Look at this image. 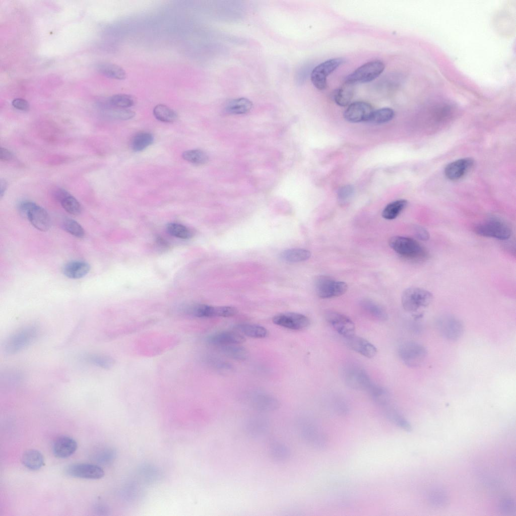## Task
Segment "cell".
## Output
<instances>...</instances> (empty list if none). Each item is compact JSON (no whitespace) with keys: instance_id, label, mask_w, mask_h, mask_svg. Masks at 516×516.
<instances>
[{"instance_id":"1","label":"cell","mask_w":516,"mask_h":516,"mask_svg":"<svg viewBox=\"0 0 516 516\" xmlns=\"http://www.w3.org/2000/svg\"><path fill=\"white\" fill-rule=\"evenodd\" d=\"M39 328L35 325L26 326L10 336L5 342L4 351L8 355L15 354L30 345L37 338Z\"/></svg>"},{"instance_id":"2","label":"cell","mask_w":516,"mask_h":516,"mask_svg":"<svg viewBox=\"0 0 516 516\" xmlns=\"http://www.w3.org/2000/svg\"><path fill=\"white\" fill-rule=\"evenodd\" d=\"M390 247L403 257L420 260L426 256L424 248L415 239L402 236H394L390 239Z\"/></svg>"},{"instance_id":"3","label":"cell","mask_w":516,"mask_h":516,"mask_svg":"<svg viewBox=\"0 0 516 516\" xmlns=\"http://www.w3.org/2000/svg\"><path fill=\"white\" fill-rule=\"evenodd\" d=\"M432 294L428 291L418 287H409L403 292L401 302L404 309L415 312L427 306L432 301Z\"/></svg>"},{"instance_id":"4","label":"cell","mask_w":516,"mask_h":516,"mask_svg":"<svg viewBox=\"0 0 516 516\" xmlns=\"http://www.w3.org/2000/svg\"><path fill=\"white\" fill-rule=\"evenodd\" d=\"M384 68V63L379 60L368 61L348 75L344 82L353 85L370 82L377 78Z\"/></svg>"},{"instance_id":"5","label":"cell","mask_w":516,"mask_h":516,"mask_svg":"<svg viewBox=\"0 0 516 516\" xmlns=\"http://www.w3.org/2000/svg\"><path fill=\"white\" fill-rule=\"evenodd\" d=\"M298 424L300 435L307 444L319 450L327 447V436L314 421L302 419L299 421Z\"/></svg>"},{"instance_id":"6","label":"cell","mask_w":516,"mask_h":516,"mask_svg":"<svg viewBox=\"0 0 516 516\" xmlns=\"http://www.w3.org/2000/svg\"><path fill=\"white\" fill-rule=\"evenodd\" d=\"M475 232L480 236L505 240L511 236V232L508 225L497 218H490L478 224L474 228Z\"/></svg>"},{"instance_id":"7","label":"cell","mask_w":516,"mask_h":516,"mask_svg":"<svg viewBox=\"0 0 516 516\" xmlns=\"http://www.w3.org/2000/svg\"><path fill=\"white\" fill-rule=\"evenodd\" d=\"M399 355L405 364L410 367H417L425 361L427 352L420 344L408 341L403 343L399 348Z\"/></svg>"},{"instance_id":"8","label":"cell","mask_w":516,"mask_h":516,"mask_svg":"<svg viewBox=\"0 0 516 516\" xmlns=\"http://www.w3.org/2000/svg\"><path fill=\"white\" fill-rule=\"evenodd\" d=\"M316 294L321 298H330L343 295L348 289L347 284L325 276H317L314 281Z\"/></svg>"},{"instance_id":"9","label":"cell","mask_w":516,"mask_h":516,"mask_svg":"<svg viewBox=\"0 0 516 516\" xmlns=\"http://www.w3.org/2000/svg\"><path fill=\"white\" fill-rule=\"evenodd\" d=\"M344 58L336 57L325 61L315 67L310 73V79L314 86L319 90L327 87V77L342 65Z\"/></svg>"},{"instance_id":"10","label":"cell","mask_w":516,"mask_h":516,"mask_svg":"<svg viewBox=\"0 0 516 516\" xmlns=\"http://www.w3.org/2000/svg\"><path fill=\"white\" fill-rule=\"evenodd\" d=\"M344 378L347 385L357 390L368 392L374 385L365 370L356 364H349L343 372Z\"/></svg>"},{"instance_id":"11","label":"cell","mask_w":516,"mask_h":516,"mask_svg":"<svg viewBox=\"0 0 516 516\" xmlns=\"http://www.w3.org/2000/svg\"><path fill=\"white\" fill-rule=\"evenodd\" d=\"M436 325L441 335L449 340H457L464 332L463 323L451 315H443L437 320Z\"/></svg>"},{"instance_id":"12","label":"cell","mask_w":516,"mask_h":516,"mask_svg":"<svg viewBox=\"0 0 516 516\" xmlns=\"http://www.w3.org/2000/svg\"><path fill=\"white\" fill-rule=\"evenodd\" d=\"M64 473L70 477L87 479H99L104 475L99 466L88 463L70 465L65 468Z\"/></svg>"},{"instance_id":"13","label":"cell","mask_w":516,"mask_h":516,"mask_svg":"<svg viewBox=\"0 0 516 516\" xmlns=\"http://www.w3.org/2000/svg\"><path fill=\"white\" fill-rule=\"evenodd\" d=\"M327 321L340 335L345 338L355 335V327L353 321L347 316L336 311H328L325 316Z\"/></svg>"},{"instance_id":"14","label":"cell","mask_w":516,"mask_h":516,"mask_svg":"<svg viewBox=\"0 0 516 516\" xmlns=\"http://www.w3.org/2000/svg\"><path fill=\"white\" fill-rule=\"evenodd\" d=\"M272 321L276 325L293 330L305 329L310 324L306 316L293 312L278 314L273 317Z\"/></svg>"},{"instance_id":"15","label":"cell","mask_w":516,"mask_h":516,"mask_svg":"<svg viewBox=\"0 0 516 516\" xmlns=\"http://www.w3.org/2000/svg\"><path fill=\"white\" fill-rule=\"evenodd\" d=\"M372 106L364 101L351 103L344 113V118L351 122L368 121L373 111Z\"/></svg>"},{"instance_id":"16","label":"cell","mask_w":516,"mask_h":516,"mask_svg":"<svg viewBox=\"0 0 516 516\" xmlns=\"http://www.w3.org/2000/svg\"><path fill=\"white\" fill-rule=\"evenodd\" d=\"M25 218L32 225L41 231H46L50 227L51 221L47 212L35 203L33 202Z\"/></svg>"},{"instance_id":"17","label":"cell","mask_w":516,"mask_h":516,"mask_svg":"<svg viewBox=\"0 0 516 516\" xmlns=\"http://www.w3.org/2000/svg\"><path fill=\"white\" fill-rule=\"evenodd\" d=\"M77 447V442L74 438L66 435L60 436L54 441L52 452L56 458L65 459L73 455Z\"/></svg>"},{"instance_id":"18","label":"cell","mask_w":516,"mask_h":516,"mask_svg":"<svg viewBox=\"0 0 516 516\" xmlns=\"http://www.w3.org/2000/svg\"><path fill=\"white\" fill-rule=\"evenodd\" d=\"M474 160L471 158L458 159L448 164L445 168L444 173L450 180H455L463 177L473 167Z\"/></svg>"},{"instance_id":"19","label":"cell","mask_w":516,"mask_h":516,"mask_svg":"<svg viewBox=\"0 0 516 516\" xmlns=\"http://www.w3.org/2000/svg\"><path fill=\"white\" fill-rule=\"evenodd\" d=\"M346 344L351 350L368 358L373 357L377 352L370 342L355 335L346 338Z\"/></svg>"},{"instance_id":"20","label":"cell","mask_w":516,"mask_h":516,"mask_svg":"<svg viewBox=\"0 0 516 516\" xmlns=\"http://www.w3.org/2000/svg\"><path fill=\"white\" fill-rule=\"evenodd\" d=\"M245 338L241 334L232 331L218 332L211 335L207 338L209 344L217 347L240 344L245 342Z\"/></svg>"},{"instance_id":"21","label":"cell","mask_w":516,"mask_h":516,"mask_svg":"<svg viewBox=\"0 0 516 516\" xmlns=\"http://www.w3.org/2000/svg\"><path fill=\"white\" fill-rule=\"evenodd\" d=\"M244 427L246 432L251 436L259 437L268 432L269 421L262 416H253L245 421Z\"/></svg>"},{"instance_id":"22","label":"cell","mask_w":516,"mask_h":516,"mask_svg":"<svg viewBox=\"0 0 516 516\" xmlns=\"http://www.w3.org/2000/svg\"><path fill=\"white\" fill-rule=\"evenodd\" d=\"M250 403L256 409L262 411H271L279 406L277 399L265 393H258L250 398Z\"/></svg>"},{"instance_id":"23","label":"cell","mask_w":516,"mask_h":516,"mask_svg":"<svg viewBox=\"0 0 516 516\" xmlns=\"http://www.w3.org/2000/svg\"><path fill=\"white\" fill-rule=\"evenodd\" d=\"M90 270V266L87 262L74 261L68 263L63 268V274L70 279H80L86 276Z\"/></svg>"},{"instance_id":"24","label":"cell","mask_w":516,"mask_h":516,"mask_svg":"<svg viewBox=\"0 0 516 516\" xmlns=\"http://www.w3.org/2000/svg\"><path fill=\"white\" fill-rule=\"evenodd\" d=\"M22 462L25 467L32 471L39 470L44 464L42 454L36 449L25 452L22 455Z\"/></svg>"},{"instance_id":"25","label":"cell","mask_w":516,"mask_h":516,"mask_svg":"<svg viewBox=\"0 0 516 516\" xmlns=\"http://www.w3.org/2000/svg\"><path fill=\"white\" fill-rule=\"evenodd\" d=\"M354 85L344 82L341 87L335 90L333 98L337 104L341 106L350 104L354 93Z\"/></svg>"},{"instance_id":"26","label":"cell","mask_w":516,"mask_h":516,"mask_svg":"<svg viewBox=\"0 0 516 516\" xmlns=\"http://www.w3.org/2000/svg\"><path fill=\"white\" fill-rule=\"evenodd\" d=\"M234 328L244 335L252 338H264L268 335V331L265 327L257 324L241 323L235 325Z\"/></svg>"},{"instance_id":"27","label":"cell","mask_w":516,"mask_h":516,"mask_svg":"<svg viewBox=\"0 0 516 516\" xmlns=\"http://www.w3.org/2000/svg\"><path fill=\"white\" fill-rule=\"evenodd\" d=\"M252 107V103L248 99L241 97L230 101L225 107V111L230 114H243L248 113Z\"/></svg>"},{"instance_id":"28","label":"cell","mask_w":516,"mask_h":516,"mask_svg":"<svg viewBox=\"0 0 516 516\" xmlns=\"http://www.w3.org/2000/svg\"><path fill=\"white\" fill-rule=\"evenodd\" d=\"M97 69L100 74L109 78L122 80L126 77L125 71L121 67L112 63L102 62Z\"/></svg>"},{"instance_id":"29","label":"cell","mask_w":516,"mask_h":516,"mask_svg":"<svg viewBox=\"0 0 516 516\" xmlns=\"http://www.w3.org/2000/svg\"><path fill=\"white\" fill-rule=\"evenodd\" d=\"M362 308L368 314L379 320H386L388 315L385 309L374 301L364 299L360 303Z\"/></svg>"},{"instance_id":"30","label":"cell","mask_w":516,"mask_h":516,"mask_svg":"<svg viewBox=\"0 0 516 516\" xmlns=\"http://www.w3.org/2000/svg\"><path fill=\"white\" fill-rule=\"evenodd\" d=\"M311 252L305 249L291 248L285 250L280 253V258L289 263H298L307 260Z\"/></svg>"},{"instance_id":"31","label":"cell","mask_w":516,"mask_h":516,"mask_svg":"<svg viewBox=\"0 0 516 516\" xmlns=\"http://www.w3.org/2000/svg\"><path fill=\"white\" fill-rule=\"evenodd\" d=\"M83 358L89 364L105 369L111 368L115 363L112 357L104 354H88L83 356Z\"/></svg>"},{"instance_id":"32","label":"cell","mask_w":516,"mask_h":516,"mask_svg":"<svg viewBox=\"0 0 516 516\" xmlns=\"http://www.w3.org/2000/svg\"><path fill=\"white\" fill-rule=\"evenodd\" d=\"M226 356L236 360L243 361L248 357L247 350L239 344H232L218 347Z\"/></svg>"},{"instance_id":"33","label":"cell","mask_w":516,"mask_h":516,"mask_svg":"<svg viewBox=\"0 0 516 516\" xmlns=\"http://www.w3.org/2000/svg\"><path fill=\"white\" fill-rule=\"evenodd\" d=\"M186 311L190 315L200 318L218 317V307L206 304H196L189 307Z\"/></svg>"},{"instance_id":"34","label":"cell","mask_w":516,"mask_h":516,"mask_svg":"<svg viewBox=\"0 0 516 516\" xmlns=\"http://www.w3.org/2000/svg\"><path fill=\"white\" fill-rule=\"evenodd\" d=\"M269 452L271 458L278 462L286 461L290 455L289 447L278 441H272L270 444Z\"/></svg>"},{"instance_id":"35","label":"cell","mask_w":516,"mask_h":516,"mask_svg":"<svg viewBox=\"0 0 516 516\" xmlns=\"http://www.w3.org/2000/svg\"><path fill=\"white\" fill-rule=\"evenodd\" d=\"M408 202L405 200H399L390 203L385 206L382 212V216L387 220L397 218L406 207Z\"/></svg>"},{"instance_id":"36","label":"cell","mask_w":516,"mask_h":516,"mask_svg":"<svg viewBox=\"0 0 516 516\" xmlns=\"http://www.w3.org/2000/svg\"><path fill=\"white\" fill-rule=\"evenodd\" d=\"M153 112L156 118L164 122H173L177 118V114L174 110L162 104L155 106Z\"/></svg>"},{"instance_id":"37","label":"cell","mask_w":516,"mask_h":516,"mask_svg":"<svg viewBox=\"0 0 516 516\" xmlns=\"http://www.w3.org/2000/svg\"><path fill=\"white\" fill-rule=\"evenodd\" d=\"M153 141L154 137L151 133H140L132 140L131 148L135 152L141 151L151 145Z\"/></svg>"},{"instance_id":"38","label":"cell","mask_w":516,"mask_h":516,"mask_svg":"<svg viewBox=\"0 0 516 516\" xmlns=\"http://www.w3.org/2000/svg\"><path fill=\"white\" fill-rule=\"evenodd\" d=\"M182 157L185 161L195 165H203L209 160L207 154L199 149L187 150L183 152Z\"/></svg>"},{"instance_id":"39","label":"cell","mask_w":516,"mask_h":516,"mask_svg":"<svg viewBox=\"0 0 516 516\" xmlns=\"http://www.w3.org/2000/svg\"><path fill=\"white\" fill-rule=\"evenodd\" d=\"M395 115L394 110L388 107L373 110L369 119V122L374 123H383L392 120Z\"/></svg>"},{"instance_id":"40","label":"cell","mask_w":516,"mask_h":516,"mask_svg":"<svg viewBox=\"0 0 516 516\" xmlns=\"http://www.w3.org/2000/svg\"><path fill=\"white\" fill-rule=\"evenodd\" d=\"M109 102L112 106L115 108L123 109L130 107L135 104L133 97L125 94H117L112 95L109 98Z\"/></svg>"},{"instance_id":"41","label":"cell","mask_w":516,"mask_h":516,"mask_svg":"<svg viewBox=\"0 0 516 516\" xmlns=\"http://www.w3.org/2000/svg\"><path fill=\"white\" fill-rule=\"evenodd\" d=\"M386 414L389 419L399 427L407 431L411 430L409 422L395 409L387 407Z\"/></svg>"},{"instance_id":"42","label":"cell","mask_w":516,"mask_h":516,"mask_svg":"<svg viewBox=\"0 0 516 516\" xmlns=\"http://www.w3.org/2000/svg\"><path fill=\"white\" fill-rule=\"evenodd\" d=\"M63 229L71 235L78 238H82L85 235L84 229L76 221L70 218H66L62 221Z\"/></svg>"},{"instance_id":"43","label":"cell","mask_w":516,"mask_h":516,"mask_svg":"<svg viewBox=\"0 0 516 516\" xmlns=\"http://www.w3.org/2000/svg\"><path fill=\"white\" fill-rule=\"evenodd\" d=\"M167 230L170 235L179 238L188 239L192 236L191 231L187 227L178 223L168 224Z\"/></svg>"},{"instance_id":"44","label":"cell","mask_w":516,"mask_h":516,"mask_svg":"<svg viewBox=\"0 0 516 516\" xmlns=\"http://www.w3.org/2000/svg\"><path fill=\"white\" fill-rule=\"evenodd\" d=\"M60 204L62 208L71 214L78 215L81 213L82 207L80 203L71 195L64 198Z\"/></svg>"},{"instance_id":"45","label":"cell","mask_w":516,"mask_h":516,"mask_svg":"<svg viewBox=\"0 0 516 516\" xmlns=\"http://www.w3.org/2000/svg\"><path fill=\"white\" fill-rule=\"evenodd\" d=\"M429 496L431 504L435 506L443 507L447 504L446 495L441 490H434L430 493Z\"/></svg>"},{"instance_id":"46","label":"cell","mask_w":516,"mask_h":516,"mask_svg":"<svg viewBox=\"0 0 516 516\" xmlns=\"http://www.w3.org/2000/svg\"><path fill=\"white\" fill-rule=\"evenodd\" d=\"M354 188L350 185L341 187L338 194V198L340 203L344 204L348 202L353 195Z\"/></svg>"},{"instance_id":"47","label":"cell","mask_w":516,"mask_h":516,"mask_svg":"<svg viewBox=\"0 0 516 516\" xmlns=\"http://www.w3.org/2000/svg\"><path fill=\"white\" fill-rule=\"evenodd\" d=\"M111 113L115 118L121 120H128L135 116V112L123 108H116L111 111Z\"/></svg>"},{"instance_id":"48","label":"cell","mask_w":516,"mask_h":516,"mask_svg":"<svg viewBox=\"0 0 516 516\" xmlns=\"http://www.w3.org/2000/svg\"><path fill=\"white\" fill-rule=\"evenodd\" d=\"M499 508L502 512L506 514H512L515 511L514 501L509 498L504 499L500 502Z\"/></svg>"},{"instance_id":"49","label":"cell","mask_w":516,"mask_h":516,"mask_svg":"<svg viewBox=\"0 0 516 516\" xmlns=\"http://www.w3.org/2000/svg\"><path fill=\"white\" fill-rule=\"evenodd\" d=\"M113 457V453L110 450H103L96 456V460L101 463H106L109 462Z\"/></svg>"},{"instance_id":"50","label":"cell","mask_w":516,"mask_h":516,"mask_svg":"<svg viewBox=\"0 0 516 516\" xmlns=\"http://www.w3.org/2000/svg\"><path fill=\"white\" fill-rule=\"evenodd\" d=\"M12 105L16 109L22 110L27 111L29 109V103L25 99L22 98H16L12 101Z\"/></svg>"},{"instance_id":"51","label":"cell","mask_w":516,"mask_h":516,"mask_svg":"<svg viewBox=\"0 0 516 516\" xmlns=\"http://www.w3.org/2000/svg\"><path fill=\"white\" fill-rule=\"evenodd\" d=\"M69 195L70 194L62 188H56L53 189L52 192V196L53 199L60 203Z\"/></svg>"},{"instance_id":"52","label":"cell","mask_w":516,"mask_h":516,"mask_svg":"<svg viewBox=\"0 0 516 516\" xmlns=\"http://www.w3.org/2000/svg\"><path fill=\"white\" fill-rule=\"evenodd\" d=\"M415 233L416 237L421 240L426 241L430 238L429 232L422 226H416L415 228Z\"/></svg>"},{"instance_id":"53","label":"cell","mask_w":516,"mask_h":516,"mask_svg":"<svg viewBox=\"0 0 516 516\" xmlns=\"http://www.w3.org/2000/svg\"><path fill=\"white\" fill-rule=\"evenodd\" d=\"M13 154L9 150L1 147L0 149V159L3 161H8L13 159Z\"/></svg>"},{"instance_id":"54","label":"cell","mask_w":516,"mask_h":516,"mask_svg":"<svg viewBox=\"0 0 516 516\" xmlns=\"http://www.w3.org/2000/svg\"><path fill=\"white\" fill-rule=\"evenodd\" d=\"M7 184L6 181L4 179H1L0 181V196L2 198L5 194V192L7 189Z\"/></svg>"}]
</instances>
